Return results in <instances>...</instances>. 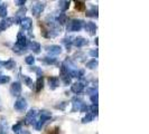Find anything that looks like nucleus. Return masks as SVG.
<instances>
[{
    "instance_id": "46",
    "label": "nucleus",
    "mask_w": 149,
    "mask_h": 134,
    "mask_svg": "<svg viewBox=\"0 0 149 134\" xmlns=\"http://www.w3.org/2000/svg\"><path fill=\"white\" fill-rule=\"evenodd\" d=\"M1 5H2V2H1V1H0V7H1Z\"/></svg>"
},
{
    "instance_id": "23",
    "label": "nucleus",
    "mask_w": 149,
    "mask_h": 134,
    "mask_svg": "<svg viewBox=\"0 0 149 134\" xmlns=\"http://www.w3.org/2000/svg\"><path fill=\"white\" fill-rule=\"evenodd\" d=\"M2 66L5 67L6 69H13L16 66V61L14 59H8L2 63Z\"/></svg>"
},
{
    "instance_id": "15",
    "label": "nucleus",
    "mask_w": 149,
    "mask_h": 134,
    "mask_svg": "<svg viewBox=\"0 0 149 134\" xmlns=\"http://www.w3.org/2000/svg\"><path fill=\"white\" fill-rule=\"evenodd\" d=\"M48 83H49V87L51 89H55L60 86V78L56 76H51L48 78Z\"/></svg>"
},
{
    "instance_id": "28",
    "label": "nucleus",
    "mask_w": 149,
    "mask_h": 134,
    "mask_svg": "<svg viewBox=\"0 0 149 134\" xmlns=\"http://www.w3.org/2000/svg\"><path fill=\"white\" fill-rule=\"evenodd\" d=\"M93 119H94V115H93V114H91V113H88V114H86V115L82 119V123L83 124H85V123H90Z\"/></svg>"
},
{
    "instance_id": "40",
    "label": "nucleus",
    "mask_w": 149,
    "mask_h": 134,
    "mask_svg": "<svg viewBox=\"0 0 149 134\" xmlns=\"http://www.w3.org/2000/svg\"><path fill=\"white\" fill-rule=\"evenodd\" d=\"M89 108H90L89 105H86V103H84V104L81 106V108H80V112H84V113H86V112H89Z\"/></svg>"
},
{
    "instance_id": "9",
    "label": "nucleus",
    "mask_w": 149,
    "mask_h": 134,
    "mask_svg": "<svg viewBox=\"0 0 149 134\" xmlns=\"http://www.w3.org/2000/svg\"><path fill=\"white\" fill-rule=\"evenodd\" d=\"M88 44H89L88 39H85V38L82 37V36L75 37L74 39H73V45H74L75 47H79V48H81V47H84V46H86Z\"/></svg>"
},
{
    "instance_id": "45",
    "label": "nucleus",
    "mask_w": 149,
    "mask_h": 134,
    "mask_svg": "<svg viewBox=\"0 0 149 134\" xmlns=\"http://www.w3.org/2000/svg\"><path fill=\"white\" fill-rule=\"evenodd\" d=\"M2 110V103H1V97H0V111Z\"/></svg>"
},
{
    "instance_id": "1",
    "label": "nucleus",
    "mask_w": 149,
    "mask_h": 134,
    "mask_svg": "<svg viewBox=\"0 0 149 134\" xmlns=\"http://www.w3.org/2000/svg\"><path fill=\"white\" fill-rule=\"evenodd\" d=\"M84 26L82 19H72L67 23V31H80Z\"/></svg>"
},
{
    "instance_id": "3",
    "label": "nucleus",
    "mask_w": 149,
    "mask_h": 134,
    "mask_svg": "<svg viewBox=\"0 0 149 134\" xmlns=\"http://www.w3.org/2000/svg\"><path fill=\"white\" fill-rule=\"evenodd\" d=\"M45 6H46V3H45V2H40V1L34 3L33 7H31V12H33V15L35 16V17H38V16L44 11Z\"/></svg>"
},
{
    "instance_id": "47",
    "label": "nucleus",
    "mask_w": 149,
    "mask_h": 134,
    "mask_svg": "<svg viewBox=\"0 0 149 134\" xmlns=\"http://www.w3.org/2000/svg\"><path fill=\"white\" fill-rule=\"evenodd\" d=\"M0 32H1V30H0Z\"/></svg>"
},
{
    "instance_id": "2",
    "label": "nucleus",
    "mask_w": 149,
    "mask_h": 134,
    "mask_svg": "<svg viewBox=\"0 0 149 134\" xmlns=\"http://www.w3.org/2000/svg\"><path fill=\"white\" fill-rule=\"evenodd\" d=\"M27 45H28V39L27 37L22 34V32H19L18 36H17V41H16V47L18 48H22V49H26L27 48Z\"/></svg>"
},
{
    "instance_id": "5",
    "label": "nucleus",
    "mask_w": 149,
    "mask_h": 134,
    "mask_svg": "<svg viewBox=\"0 0 149 134\" xmlns=\"http://www.w3.org/2000/svg\"><path fill=\"white\" fill-rule=\"evenodd\" d=\"M26 12H27V8L26 7H22L17 12H16L15 18H14V21H15L16 25H19V23L22 22V20L25 18Z\"/></svg>"
},
{
    "instance_id": "42",
    "label": "nucleus",
    "mask_w": 149,
    "mask_h": 134,
    "mask_svg": "<svg viewBox=\"0 0 149 134\" xmlns=\"http://www.w3.org/2000/svg\"><path fill=\"white\" fill-rule=\"evenodd\" d=\"M48 134H60V127H54V128H51Z\"/></svg>"
},
{
    "instance_id": "27",
    "label": "nucleus",
    "mask_w": 149,
    "mask_h": 134,
    "mask_svg": "<svg viewBox=\"0 0 149 134\" xmlns=\"http://www.w3.org/2000/svg\"><path fill=\"white\" fill-rule=\"evenodd\" d=\"M22 78H24V81H25V83L27 84V86L29 87V88H33V87H35V83L33 82L31 79H30L28 76H26V75H24L22 76Z\"/></svg>"
},
{
    "instance_id": "29",
    "label": "nucleus",
    "mask_w": 149,
    "mask_h": 134,
    "mask_svg": "<svg viewBox=\"0 0 149 134\" xmlns=\"http://www.w3.org/2000/svg\"><path fill=\"white\" fill-rule=\"evenodd\" d=\"M6 16H7V5L2 3L1 7H0V17L5 18Z\"/></svg>"
},
{
    "instance_id": "8",
    "label": "nucleus",
    "mask_w": 149,
    "mask_h": 134,
    "mask_svg": "<svg viewBox=\"0 0 149 134\" xmlns=\"http://www.w3.org/2000/svg\"><path fill=\"white\" fill-rule=\"evenodd\" d=\"M10 92L14 96H19L22 94V84H20V82L13 83L11 87H10Z\"/></svg>"
},
{
    "instance_id": "20",
    "label": "nucleus",
    "mask_w": 149,
    "mask_h": 134,
    "mask_svg": "<svg viewBox=\"0 0 149 134\" xmlns=\"http://www.w3.org/2000/svg\"><path fill=\"white\" fill-rule=\"evenodd\" d=\"M56 23H58V25H65L67 22V16L64 14V12H62V14H60V15L56 17Z\"/></svg>"
},
{
    "instance_id": "13",
    "label": "nucleus",
    "mask_w": 149,
    "mask_h": 134,
    "mask_svg": "<svg viewBox=\"0 0 149 134\" xmlns=\"http://www.w3.org/2000/svg\"><path fill=\"white\" fill-rule=\"evenodd\" d=\"M22 27L24 30H31V27H33V20L28 18V17H25L22 20Z\"/></svg>"
},
{
    "instance_id": "22",
    "label": "nucleus",
    "mask_w": 149,
    "mask_h": 134,
    "mask_svg": "<svg viewBox=\"0 0 149 134\" xmlns=\"http://www.w3.org/2000/svg\"><path fill=\"white\" fill-rule=\"evenodd\" d=\"M35 87H36V92H40L43 87H44V78H43V76H40V77H38L36 83H35Z\"/></svg>"
},
{
    "instance_id": "18",
    "label": "nucleus",
    "mask_w": 149,
    "mask_h": 134,
    "mask_svg": "<svg viewBox=\"0 0 149 134\" xmlns=\"http://www.w3.org/2000/svg\"><path fill=\"white\" fill-rule=\"evenodd\" d=\"M7 119L3 116H0V134H6L7 132Z\"/></svg>"
},
{
    "instance_id": "32",
    "label": "nucleus",
    "mask_w": 149,
    "mask_h": 134,
    "mask_svg": "<svg viewBox=\"0 0 149 134\" xmlns=\"http://www.w3.org/2000/svg\"><path fill=\"white\" fill-rule=\"evenodd\" d=\"M10 82V76L7 75H0V84H6Z\"/></svg>"
},
{
    "instance_id": "38",
    "label": "nucleus",
    "mask_w": 149,
    "mask_h": 134,
    "mask_svg": "<svg viewBox=\"0 0 149 134\" xmlns=\"http://www.w3.org/2000/svg\"><path fill=\"white\" fill-rule=\"evenodd\" d=\"M66 105H67V102H62L60 104L55 105V107H56V108H60V110H65Z\"/></svg>"
},
{
    "instance_id": "16",
    "label": "nucleus",
    "mask_w": 149,
    "mask_h": 134,
    "mask_svg": "<svg viewBox=\"0 0 149 134\" xmlns=\"http://www.w3.org/2000/svg\"><path fill=\"white\" fill-rule=\"evenodd\" d=\"M28 47H29L30 50H33L35 54H39L40 49H42V46L37 41H30L29 44H28Z\"/></svg>"
},
{
    "instance_id": "6",
    "label": "nucleus",
    "mask_w": 149,
    "mask_h": 134,
    "mask_svg": "<svg viewBox=\"0 0 149 134\" xmlns=\"http://www.w3.org/2000/svg\"><path fill=\"white\" fill-rule=\"evenodd\" d=\"M14 106H15V108L17 111H24V110H26L27 108V101H26V98L19 97L15 102Z\"/></svg>"
},
{
    "instance_id": "21",
    "label": "nucleus",
    "mask_w": 149,
    "mask_h": 134,
    "mask_svg": "<svg viewBox=\"0 0 149 134\" xmlns=\"http://www.w3.org/2000/svg\"><path fill=\"white\" fill-rule=\"evenodd\" d=\"M70 5H71V2L68 0H61V1H58V8L62 11H66L67 9L70 8Z\"/></svg>"
},
{
    "instance_id": "35",
    "label": "nucleus",
    "mask_w": 149,
    "mask_h": 134,
    "mask_svg": "<svg viewBox=\"0 0 149 134\" xmlns=\"http://www.w3.org/2000/svg\"><path fill=\"white\" fill-rule=\"evenodd\" d=\"M89 111L91 112V114H93V115H97V105H91L89 108Z\"/></svg>"
},
{
    "instance_id": "17",
    "label": "nucleus",
    "mask_w": 149,
    "mask_h": 134,
    "mask_svg": "<svg viewBox=\"0 0 149 134\" xmlns=\"http://www.w3.org/2000/svg\"><path fill=\"white\" fill-rule=\"evenodd\" d=\"M52 117V114H51V112L48 111H42L40 112V116H39V122H42L43 124H44L46 121H48V119Z\"/></svg>"
},
{
    "instance_id": "43",
    "label": "nucleus",
    "mask_w": 149,
    "mask_h": 134,
    "mask_svg": "<svg viewBox=\"0 0 149 134\" xmlns=\"http://www.w3.org/2000/svg\"><path fill=\"white\" fill-rule=\"evenodd\" d=\"M15 3L17 6H20V7H24V5L26 3V0H16Z\"/></svg>"
},
{
    "instance_id": "39",
    "label": "nucleus",
    "mask_w": 149,
    "mask_h": 134,
    "mask_svg": "<svg viewBox=\"0 0 149 134\" xmlns=\"http://www.w3.org/2000/svg\"><path fill=\"white\" fill-rule=\"evenodd\" d=\"M90 55H91L93 58H97V56H99V50H97V49H92V50H90Z\"/></svg>"
},
{
    "instance_id": "24",
    "label": "nucleus",
    "mask_w": 149,
    "mask_h": 134,
    "mask_svg": "<svg viewBox=\"0 0 149 134\" xmlns=\"http://www.w3.org/2000/svg\"><path fill=\"white\" fill-rule=\"evenodd\" d=\"M85 15L88 16V17H94V18H97V8L92 7L90 10L86 11V14H85Z\"/></svg>"
},
{
    "instance_id": "31",
    "label": "nucleus",
    "mask_w": 149,
    "mask_h": 134,
    "mask_svg": "<svg viewBox=\"0 0 149 134\" xmlns=\"http://www.w3.org/2000/svg\"><path fill=\"white\" fill-rule=\"evenodd\" d=\"M22 123H17V124H15L14 126H13V131H14V133L15 134H20V132H22Z\"/></svg>"
},
{
    "instance_id": "4",
    "label": "nucleus",
    "mask_w": 149,
    "mask_h": 134,
    "mask_svg": "<svg viewBox=\"0 0 149 134\" xmlns=\"http://www.w3.org/2000/svg\"><path fill=\"white\" fill-rule=\"evenodd\" d=\"M84 29L85 31L91 35V36H94L95 35V32H97V25H95V22L93 21H89V22H84Z\"/></svg>"
},
{
    "instance_id": "10",
    "label": "nucleus",
    "mask_w": 149,
    "mask_h": 134,
    "mask_svg": "<svg viewBox=\"0 0 149 134\" xmlns=\"http://www.w3.org/2000/svg\"><path fill=\"white\" fill-rule=\"evenodd\" d=\"M13 23H14V18H3L0 21V30L2 31V30L8 29Z\"/></svg>"
},
{
    "instance_id": "26",
    "label": "nucleus",
    "mask_w": 149,
    "mask_h": 134,
    "mask_svg": "<svg viewBox=\"0 0 149 134\" xmlns=\"http://www.w3.org/2000/svg\"><path fill=\"white\" fill-rule=\"evenodd\" d=\"M97 67V59H92L86 63V68L89 69H95Z\"/></svg>"
},
{
    "instance_id": "12",
    "label": "nucleus",
    "mask_w": 149,
    "mask_h": 134,
    "mask_svg": "<svg viewBox=\"0 0 149 134\" xmlns=\"http://www.w3.org/2000/svg\"><path fill=\"white\" fill-rule=\"evenodd\" d=\"M71 90L75 94H80L84 90V84L82 82H76L71 86Z\"/></svg>"
},
{
    "instance_id": "7",
    "label": "nucleus",
    "mask_w": 149,
    "mask_h": 134,
    "mask_svg": "<svg viewBox=\"0 0 149 134\" xmlns=\"http://www.w3.org/2000/svg\"><path fill=\"white\" fill-rule=\"evenodd\" d=\"M46 50L48 52L49 55H53V56H57L62 52V47L58 46V45H51V46H47L46 47Z\"/></svg>"
},
{
    "instance_id": "19",
    "label": "nucleus",
    "mask_w": 149,
    "mask_h": 134,
    "mask_svg": "<svg viewBox=\"0 0 149 134\" xmlns=\"http://www.w3.org/2000/svg\"><path fill=\"white\" fill-rule=\"evenodd\" d=\"M73 39H74V38L72 37V36H67V37L62 39V44L65 45V47H66L67 50L71 49V47H72V45H73Z\"/></svg>"
},
{
    "instance_id": "25",
    "label": "nucleus",
    "mask_w": 149,
    "mask_h": 134,
    "mask_svg": "<svg viewBox=\"0 0 149 134\" xmlns=\"http://www.w3.org/2000/svg\"><path fill=\"white\" fill-rule=\"evenodd\" d=\"M75 9L79 10V11L85 10V2L84 1H76L75 2Z\"/></svg>"
},
{
    "instance_id": "14",
    "label": "nucleus",
    "mask_w": 149,
    "mask_h": 134,
    "mask_svg": "<svg viewBox=\"0 0 149 134\" xmlns=\"http://www.w3.org/2000/svg\"><path fill=\"white\" fill-rule=\"evenodd\" d=\"M36 115H37V111L36 110H30V111H28L27 115H26V119H25V123L26 124H31V121L35 119Z\"/></svg>"
},
{
    "instance_id": "34",
    "label": "nucleus",
    "mask_w": 149,
    "mask_h": 134,
    "mask_svg": "<svg viewBox=\"0 0 149 134\" xmlns=\"http://www.w3.org/2000/svg\"><path fill=\"white\" fill-rule=\"evenodd\" d=\"M30 70H34V72H35V73L37 74L38 77H40V76L43 75V72H42V69H40L39 67H36V66L31 67V68H30Z\"/></svg>"
},
{
    "instance_id": "44",
    "label": "nucleus",
    "mask_w": 149,
    "mask_h": 134,
    "mask_svg": "<svg viewBox=\"0 0 149 134\" xmlns=\"http://www.w3.org/2000/svg\"><path fill=\"white\" fill-rule=\"evenodd\" d=\"M20 134H30V132L29 131H27V130H22Z\"/></svg>"
},
{
    "instance_id": "36",
    "label": "nucleus",
    "mask_w": 149,
    "mask_h": 134,
    "mask_svg": "<svg viewBox=\"0 0 149 134\" xmlns=\"http://www.w3.org/2000/svg\"><path fill=\"white\" fill-rule=\"evenodd\" d=\"M62 78V81H63V83L65 84V85H70L71 84V77H70V75H66V76H63V77H61Z\"/></svg>"
},
{
    "instance_id": "11",
    "label": "nucleus",
    "mask_w": 149,
    "mask_h": 134,
    "mask_svg": "<svg viewBox=\"0 0 149 134\" xmlns=\"http://www.w3.org/2000/svg\"><path fill=\"white\" fill-rule=\"evenodd\" d=\"M83 104H84V101L83 99L79 98V97L73 98V101H72V112H76V111L80 112V108H81V106Z\"/></svg>"
},
{
    "instance_id": "33",
    "label": "nucleus",
    "mask_w": 149,
    "mask_h": 134,
    "mask_svg": "<svg viewBox=\"0 0 149 134\" xmlns=\"http://www.w3.org/2000/svg\"><path fill=\"white\" fill-rule=\"evenodd\" d=\"M25 61H26V64H28V65H33V64L35 63V57H34L33 55H28V56L25 58Z\"/></svg>"
},
{
    "instance_id": "37",
    "label": "nucleus",
    "mask_w": 149,
    "mask_h": 134,
    "mask_svg": "<svg viewBox=\"0 0 149 134\" xmlns=\"http://www.w3.org/2000/svg\"><path fill=\"white\" fill-rule=\"evenodd\" d=\"M83 77H84V70L83 69H77V72H76V78L82 79Z\"/></svg>"
},
{
    "instance_id": "41",
    "label": "nucleus",
    "mask_w": 149,
    "mask_h": 134,
    "mask_svg": "<svg viewBox=\"0 0 149 134\" xmlns=\"http://www.w3.org/2000/svg\"><path fill=\"white\" fill-rule=\"evenodd\" d=\"M91 102H92L94 105H97V94L91 95Z\"/></svg>"
},
{
    "instance_id": "30",
    "label": "nucleus",
    "mask_w": 149,
    "mask_h": 134,
    "mask_svg": "<svg viewBox=\"0 0 149 134\" xmlns=\"http://www.w3.org/2000/svg\"><path fill=\"white\" fill-rule=\"evenodd\" d=\"M43 61L48 64V65H53V64H56V58H54V57H44Z\"/></svg>"
}]
</instances>
